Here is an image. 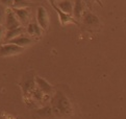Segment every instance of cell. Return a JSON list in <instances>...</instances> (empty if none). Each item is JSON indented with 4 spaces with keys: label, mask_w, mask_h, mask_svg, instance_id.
Masks as SVG:
<instances>
[{
    "label": "cell",
    "mask_w": 126,
    "mask_h": 119,
    "mask_svg": "<svg viewBox=\"0 0 126 119\" xmlns=\"http://www.w3.org/2000/svg\"><path fill=\"white\" fill-rule=\"evenodd\" d=\"M32 4L29 2V0H14L13 8H26L31 6Z\"/></svg>",
    "instance_id": "cell-15"
},
{
    "label": "cell",
    "mask_w": 126,
    "mask_h": 119,
    "mask_svg": "<svg viewBox=\"0 0 126 119\" xmlns=\"http://www.w3.org/2000/svg\"><path fill=\"white\" fill-rule=\"evenodd\" d=\"M22 26L20 21L18 20L17 16L15 15V13L13 12V10H7L6 15H5V29L6 30H12L18 28V27Z\"/></svg>",
    "instance_id": "cell-4"
},
{
    "label": "cell",
    "mask_w": 126,
    "mask_h": 119,
    "mask_svg": "<svg viewBox=\"0 0 126 119\" xmlns=\"http://www.w3.org/2000/svg\"><path fill=\"white\" fill-rule=\"evenodd\" d=\"M38 113L40 114V115H42V116H45V117H48V116H51L53 112H52V108L51 107H49V106H46V107H44L43 109H40Z\"/></svg>",
    "instance_id": "cell-16"
},
{
    "label": "cell",
    "mask_w": 126,
    "mask_h": 119,
    "mask_svg": "<svg viewBox=\"0 0 126 119\" xmlns=\"http://www.w3.org/2000/svg\"><path fill=\"white\" fill-rule=\"evenodd\" d=\"M85 4L83 0H74V6H73V16L76 19H80L84 14Z\"/></svg>",
    "instance_id": "cell-11"
},
{
    "label": "cell",
    "mask_w": 126,
    "mask_h": 119,
    "mask_svg": "<svg viewBox=\"0 0 126 119\" xmlns=\"http://www.w3.org/2000/svg\"><path fill=\"white\" fill-rule=\"evenodd\" d=\"M51 108L53 114H55L56 116L69 115L72 111V106L69 99L61 91H56L51 98Z\"/></svg>",
    "instance_id": "cell-1"
},
{
    "label": "cell",
    "mask_w": 126,
    "mask_h": 119,
    "mask_svg": "<svg viewBox=\"0 0 126 119\" xmlns=\"http://www.w3.org/2000/svg\"><path fill=\"white\" fill-rule=\"evenodd\" d=\"M53 8H54L55 12L57 13L58 18H60V22H61V24H62L63 26L66 25V24H68V23H73V24L78 25V22L74 19L72 15H68V14L64 13L63 11H61L56 5H55V6H53Z\"/></svg>",
    "instance_id": "cell-7"
},
{
    "label": "cell",
    "mask_w": 126,
    "mask_h": 119,
    "mask_svg": "<svg viewBox=\"0 0 126 119\" xmlns=\"http://www.w3.org/2000/svg\"><path fill=\"white\" fill-rule=\"evenodd\" d=\"M1 22H2V11L0 10V25H1Z\"/></svg>",
    "instance_id": "cell-20"
},
{
    "label": "cell",
    "mask_w": 126,
    "mask_h": 119,
    "mask_svg": "<svg viewBox=\"0 0 126 119\" xmlns=\"http://www.w3.org/2000/svg\"><path fill=\"white\" fill-rule=\"evenodd\" d=\"M82 21H83V24L87 26H98L99 24L98 17L90 12H84L82 16Z\"/></svg>",
    "instance_id": "cell-12"
},
{
    "label": "cell",
    "mask_w": 126,
    "mask_h": 119,
    "mask_svg": "<svg viewBox=\"0 0 126 119\" xmlns=\"http://www.w3.org/2000/svg\"><path fill=\"white\" fill-rule=\"evenodd\" d=\"M56 6L60 8L61 11L68 14V15H73V6L74 4L72 0H57Z\"/></svg>",
    "instance_id": "cell-10"
},
{
    "label": "cell",
    "mask_w": 126,
    "mask_h": 119,
    "mask_svg": "<svg viewBox=\"0 0 126 119\" xmlns=\"http://www.w3.org/2000/svg\"><path fill=\"white\" fill-rule=\"evenodd\" d=\"M2 37H3V27L0 25V41H1Z\"/></svg>",
    "instance_id": "cell-19"
},
{
    "label": "cell",
    "mask_w": 126,
    "mask_h": 119,
    "mask_svg": "<svg viewBox=\"0 0 126 119\" xmlns=\"http://www.w3.org/2000/svg\"><path fill=\"white\" fill-rule=\"evenodd\" d=\"M23 50H24L23 47H20L16 44H12V43L3 44L0 46V57L4 58V57L15 56V54L21 53Z\"/></svg>",
    "instance_id": "cell-2"
},
{
    "label": "cell",
    "mask_w": 126,
    "mask_h": 119,
    "mask_svg": "<svg viewBox=\"0 0 126 119\" xmlns=\"http://www.w3.org/2000/svg\"><path fill=\"white\" fill-rule=\"evenodd\" d=\"M23 31H24L23 26H20V27H18V28L12 29V30H6L5 35H4V40H5V42H8L10 40L16 38V37L23 35Z\"/></svg>",
    "instance_id": "cell-14"
},
{
    "label": "cell",
    "mask_w": 126,
    "mask_h": 119,
    "mask_svg": "<svg viewBox=\"0 0 126 119\" xmlns=\"http://www.w3.org/2000/svg\"><path fill=\"white\" fill-rule=\"evenodd\" d=\"M21 87H22V90H23V93L24 95H29L32 90L37 87L35 85V79L34 77H29V76H25L23 79V81L21 83Z\"/></svg>",
    "instance_id": "cell-6"
},
{
    "label": "cell",
    "mask_w": 126,
    "mask_h": 119,
    "mask_svg": "<svg viewBox=\"0 0 126 119\" xmlns=\"http://www.w3.org/2000/svg\"><path fill=\"white\" fill-rule=\"evenodd\" d=\"M48 1H49V3H50L51 5H52V7L55 6V5H56V2H57L56 0H48Z\"/></svg>",
    "instance_id": "cell-18"
},
{
    "label": "cell",
    "mask_w": 126,
    "mask_h": 119,
    "mask_svg": "<svg viewBox=\"0 0 126 119\" xmlns=\"http://www.w3.org/2000/svg\"><path fill=\"white\" fill-rule=\"evenodd\" d=\"M37 22L43 30H48L49 28V18L46 8L44 6H39L37 10Z\"/></svg>",
    "instance_id": "cell-3"
},
{
    "label": "cell",
    "mask_w": 126,
    "mask_h": 119,
    "mask_svg": "<svg viewBox=\"0 0 126 119\" xmlns=\"http://www.w3.org/2000/svg\"><path fill=\"white\" fill-rule=\"evenodd\" d=\"M13 12L15 13V15L17 16L18 20L20 21V23L22 25H26L29 23V17H30V11L29 7L26 8H13Z\"/></svg>",
    "instance_id": "cell-5"
},
{
    "label": "cell",
    "mask_w": 126,
    "mask_h": 119,
    "mask_svg": "<svg viewBox=\"0 0 126 119\" xmlns=\"http://www.w3.org/2000/svg\"><path fill=\"white\" fill-rule=\"evenodd\" d=\"M27 34L31 37H40L42 35V28L38 24V22H29L26 28Z\"/></svg>",
    "instance_id": "cell-13"
},
{
    "label": "cell",
    "mask_w": 126,
    "mask_h": 119,
    "mask_svg": "<svg viewBox=\"0 0 126 119\" xmlns=\"http://www.w3.org/2000/svg\"><path fill=\"white\" fill-rule=\"evenodd\" d=\"M34 79H35V85H37V87L45 95H50L52 93L53 88L47 80H45L44 79H42V77H40V76H35Z\"/></svg>",
    "instance_id": "cell-8"
},
{
    "label": "cell",
    "mask_w": 126,
    "mask_h": 119,
    "mask_svg": "<svg viewBox=\"0 0 126 119\" xmlns=\"http://www.w3.org/2000/svg\"><path fill=\"white\" fill-rule=\"evenodd\" d=\"M1 4H3L4 6H7V7H13V3H14V0H0Z\"/></svg>",
    "instance_id": "cell-17"
},
{
    "label": "cell",
    "mask_w": 126,
    "mask_h": 119,
    "mask_svg": "<svg viewBox=\"0 0 126 119\" xmlns=\"http://www.w3.org/2000/svg\"><path fill=\"white\" fill-rule=\"evenodd\" d=\"M6 43H12V44H16L18 45V46H20V47H26V46H28V45H30L31 43H33V40L29 38V37L27 36H24V35H21L19 37H16V38L14 39H12L10 40L8 42Z\"/></svg>",
    "instance_id": "cell-9"
},
{
    "label": "cell",
    "mask_w": 126,
    "mask_h": 119,
    "mask_svg": "<svg viewBox=\"0 0 126 119\" xmlns=\"http://www.w3.org/2000/svg\"><path fill=\"white\" fill-rule=\"evenodd\" d=\"M94 1H96V2H98L99 4H100V5H102V4H101V2H100V0H94Z\"/></svg>",
    "instance_id": "cell-21"
}]
</instances>
